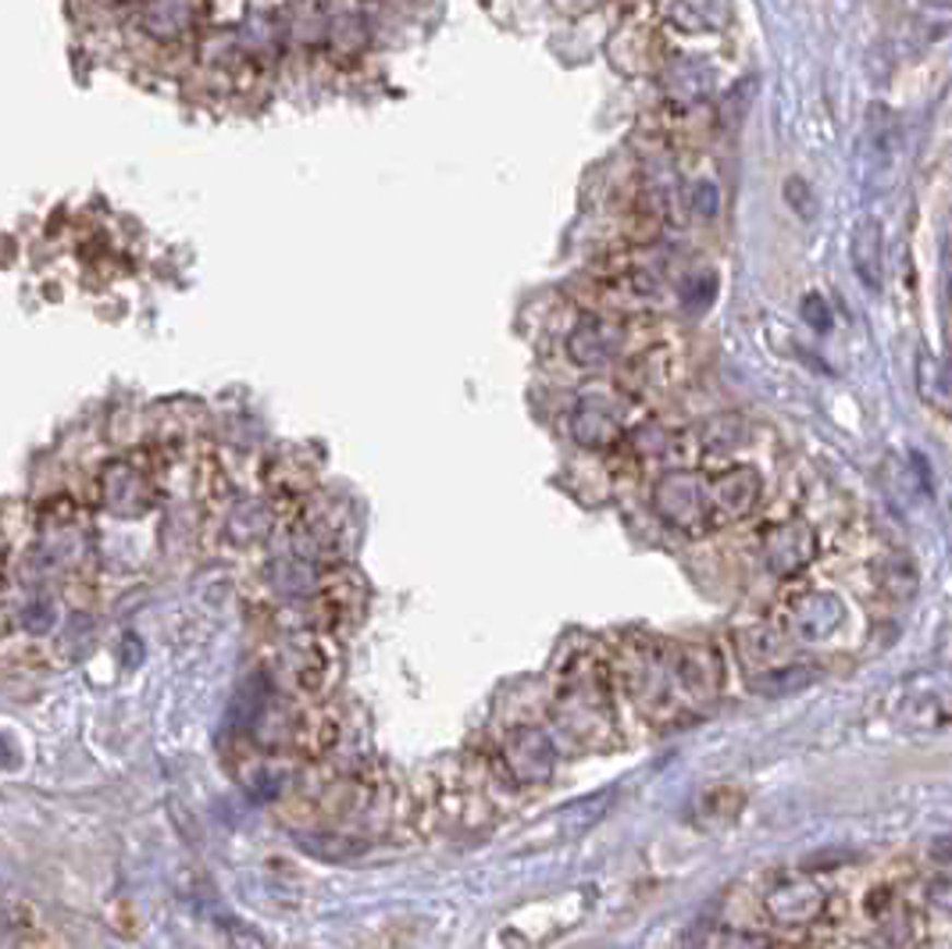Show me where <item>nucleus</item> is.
<instances>
[{
  "mask_svg": "<svg viewBox=\"0 0 952 949\" xmlns=\"http://www.w3.org/2000/svg\"><path fill=\"white\" fill-rule=\"evenodd\" d=\"M653 504H657L660 518L671 528H678V532L703 536L720 525L714 511L710 479L689 468H674L668 479H660L657 493H653Z\"/></svg>",
  "mask_w": 952,
  "mask_h": 949,
  "instance_id": "nucleus-1",
  "label": "nucleus"
},
{
  "mask_svg": "<svg viewBox=\"0 0 952 949\" xmlns=\"http://www.w3.org/2000/svg\"><path fill=\"white\" fill-rule=\"evenodd\" d=\"M203 0H140L132 30L151 47L172 50L183 47L200 30Z\"/></svg>",
  "mask_w": 952,
  "mask_h": 949,
  "instance_id": "nucleus-2",
  "label": "nucleus"
},
{
  "mask_svg": "<svg viewBox=\"0 0 952 949\" xmlns=\"http://www.w3.org/2000/svg\"><path fill=\"white\" fill-rule=\"evenodd\" d=\"M674 654V671H678V686H682V696L692 711L706 707L720 696V686H725V668H720V657L710 643H671Z\"/></svg>",
  "mask_w": 952,
  "mask_h": 949,
  "instance_id": "nucleus-3",
  "label": "nucleus"
},
{
  "mask_svg": "<svg viewBox=\"0 0 952 949\" xmlns=\"http://www.w3.org/2000/svg\"><path fill=\"white\" fill-rule=\"evenodd\" d=\"M760 550H764V561L774 575L792 578L813 561V553H818V536H813V528L802 525V522L771 525L764 539H760Z\"/></svg>",
  "mask_w": 952,
  "mask_h": 949,
  "instance_id": "nucleus-4",
  "label": "nucleus"
},
{
  "mask_svg": "<svg viewBox=\"0 0 952 949\" xmlns=\"http://www.w3.org/2000/svg\"><path fill=\"white\" fill-rule=\"evenodd\" d=\"M824 892L810 878H788L767 897L771 917L785 928H807L824 914Z\"/></svg>",
  "mask_w": 952,
  "mask_h": 949,
  "instance_id": "nucleus-5",
  "label": "nucleus"
},
{
  "mask_svg": "<svg viewBox=\"0 0 952 949\" xmlns=\"http://www.w3.org/2000/svg\"><path fill=\"white\" fill-rule=\"evenodd\" d=\"M842 621V604L835 596L827 593H802L799 600L788 604V635L802 643H813V640H827Z\"/></svg>",
  "mask_w": 952,
  "mask_h": 949,
  "instance_id": "nucleus-6",
  "label": "nucleus"
},
{
  "mask_svg": "<svg viewBox=\"0 0 952 949\" xmlns=\"http://www.w3.org/2000/svg\"><path fill=\"white\" fill-rule=\"evenodd\" d=\"M624 347H628V329L607 318L585 321L575 329V336H571V358L585 364V368H603V364L618 361L624 354Z\"/></svg>",
  "mask_w": 952,
  "mask_h": 949,
  "instance_id": "nucleus-7",
  "label": "nucleus"
},
{
  "mask_svg": "<svg viewBox=\"0 0 952 949\" xmlns=\"http://www.w3.org/2000/svg\"><path fill=\"white\" fill-rule=\"evenodd\" d=\"M710 493H714L717 522L745 518V514H750L756 507V500H760V474L753 468H731L725 474H714Z\"/></svg>",
  "mask_w": 952,
  "mask_h": 949,
  "instance_id": "nucleus-8",
  "label": "nucleus"
},
{
  "mask_svg": "<svg viewBox=\"0 0 952 949\" xmlns=\"http://www.w3.org/2000/svg\"><path fill=\"white\" fill-rule=\"evenodd\" d=\"M621 411L607 397H592L578 403V414H575V436L585 446H607L621 436Z\"/></svg>",
  "mask_w": 952,
  "mask_h": 949,
  "instance_id": "nucleus-9",
  "label": "nucleus"
},
{
  "mask_svg": "<svg viewBox=\"0 0 952 949\" xmlns=\"http://www.w3.org/2000/svg\"><path fill=\"white\" fill-rule=\"evenodd\" d=\"M853 268L870 290L881 286V225L874 219H863L853 233Z\"/></svg>",
  "mask_w": 952,
  "mask_h": 949,
  "instance_id": "nucleus-10",
  "label": "nucleus"
},
{
  "mask_svg": "<svg viewBox=\"0 0 952 949\" xmlns=\"http://www.w3.org/2000/svg\"><path fill=\"white\" fill-rule=\"evenodd\" d=\"M785 197H788V203H792V211H799L802 219H810L813 208H818V203H813L810 186L802 183V179H788V183H785Z\"/></svg>",
  "mask_w": 952,
  "mask_h": 949,
  "instance_id": "nucleus-11",
  "label": "nucleus"
},
{
  "mask_svg": "<svg viewBox=\"0 0 952 949\" xmlns=\"http://www.w3.org/2000/svg\"><path fill=\"white\" fill-rule=\"evenodd\" d=\"M931 900L938 906H945V911H952V875H942L931 881Z\"/></svg>",
  "mask_w": 952,
  "mask_h": 949,
  "instance_id": "nucleus-12",
  "label": "nucleus"
},
{
  "mask_svg": "<svg viewBox=\"0 0 952 949\" xmlns=\"http://www.w3.org/2000/svg\"><path fill=\"white\" fill-rule=\"evenodd\" d=\"M802 311H807V318H810V315L818 318V329H827V325H832V318H827V311H824V304H821V296H810L807 307H802Z\"/></svg>",
  "mask_w": 952,
  "mask_h": 949,
  "instance_id": "nucleus-13",
  "label": "nucleus"
},
{
  "mask_svg": "<svg viewBox=\"0 0 952 949\" xmlns=\"http://www.w3.org/2000/svg\"><path fill=\"white\" fill-rule=\"evenodd\" d=\"M107 4H118L121 8V4H140V0H107Z\"/></svg>",
  "mask_w": 952,
  "mask_h": 949,
  "instance_id": "nucleus-14",
  "label": "nucleus"
}]
</instances>
